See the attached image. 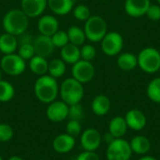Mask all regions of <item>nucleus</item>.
<instances>
[{"label":"nucleus","mask_w":160,"mask_h":160,"mask_svg":"<svg viewBox=\"0 0 160 160\" xmlns=\"http://www.w3.org/2000/svg\"><path fill=\"white\" fill-rule=\"evenodd\" d=\"M36 98L42 103L50 104L55 100L59 93V86L56 79L50 75L39 76L34 84Z\"/></svg>","instance_id":"nucleus-1"},{"label":"nucleus","mask_w":160,"mask_h":160,"mask_svg":"<svg viewBox=\"0 0 160 160\" xmlns=\"http://www.w3.org/2000/svg\"><path fill=\"white\" fill-rule=\"evenodd\" d=\"M29 23V18L22 9H11L3 18V28L6 33L13 36H21L25 33Z\"/></svg>","instance_id":"nucleus-2"},{"label":"nucleus","mask_w":160,"mask_h":160,"mask_svg":"<svg viewBox=\"0 0 160 160\" xmlns=\"http://www.w3.org/2000/svg\"><path fill=\"white\" fill-rule=\"evenodd\" d=\"M60 96L62 101L68 106L76 103H80L84 95V89L82 83L75 80L74 78L66 79L60 86Z\"/></svg>","instance_id":"nucleus-3"},{"label":"nucleus","mask_w":160,"mask_h":160,"mask_svg":"<svg viewBox=\"0 0 160 160\" xmlns=\"http://www.w3.org/2000/svg\"><path fill=\"white\" fill-rule=\"evenodd\" d=\"M137 58L138 66L146 73L153 74L160 69V52L156 48L146 47L142 49Z\"/></svg>","instance_id":"nucleus-4"},{"label":"nucleus","mask_w":160,"mask_h":160,"mask_svg":"<svg viewBox=\"0 0 160 160\" xmlns=\"http://www.w3.org/2000/svg\"><path fill=\"white\" fill-rule=\"evenodd\" d=\"M83 31L86 38L92 42H99L107 34V22L98 15H91L85 21Z\"/></svg>","instance_id":"nucleus-5"},{"label":"nucleus","mask_w":160,"mask_h":160,"mask_svg":"<svg viewBox=\"0 0 160 160\" xmlns=\"http://www.w3.org/2000/svg\"><path fill=\"white\" fill-rule=\"evenodd\" d=\"M132 154L129 142L122 138L108 144L106 150L107 160H130Z\"/></svg>","instance_id":"nucleus-6"},{"label":"nucleus","mask_w":160,"mask_h":160,"mask_svg":"<svg viewBox=\"0 0 160 160\" xmlns=\"http://www.w3.org/2000/svg\"><path fill=\"white\" fill-rule=\"evenodd\" d=\"M0 67L2 70L9 76H19L24 72L26 68L25 61L20 57L18 53L4 54L0 60Z\"/></svg>","instance_id":"nucleus-7"},{"label":"nucleus","mask_w":160,"mask_h":160,"mask_svg":"<svg viewBox=\"0 0 160 160\" xmlns=\"http://www.w3.org/2000/svg\"><path fill=\"white\" fill-rule=\"evenodd\" d=\"M124 47L123 37L117 32H107L101 40V50L108 56H115L119 54Z\"/></svg>","instance_id":"nucleus-8"},{"label":"nucleus","mask_w":160,"mask_h":160,"mask_svg":"<svg viewBox=\"0 0 160 160\" xmlns=\"http://www.w3.org/2000/svg\"><path fill=\"white\" fill-rule=\"evenodd\" d=\"M72 78L80 82L81 83H86L93 80L95 76V68L90 61L79 60L73 64L71 68Z\"/></svg>","instance_id":"nucleus-9"},{"label":"nucleus","mask_w":160,"mask_h":160,"mask_svg":"<svg viewBox=\"0 0 160 160\" xmlns=\"http://www.w3.org/2000/svg\"><path fill=\"white\" fill-rule=\"evenodd\" d=\"M102 142V136L96 128L85 129L81 136V145L84 151L96 152Z\"/></svg>","instance_id":"nucleus-10"},{"label":"nucleus","mask_w":160,"mask_h":160,"mask_svg":"<svg viewBox=\"0 0 160 160\" xmlns=\"http://www.w3.org/2000/svg\"><path fill=\"white\" fill-rule=\"evenodd\" d=\"M46 115L52 122H62L68 117V105L64 101H52L49 104Z\"/></svg>","instance_id":"nucleus-11"},{"label":"nucleus","mask_w":160,"mask_h":160,"mask_svg":"<svg viewBox=\"0 0 160 160\" xmlns=\"http://www.w3.org/2000/svg\"><path fill=\"white\" fill-rule=\"evenodd\" d=\"M33 47L35 50V54L44 58L49 57L52 53L55 48L52 41L51 37L40 35V34L34 38Z\"/></svg>","instance_id":"nucleus-12"},{"label":"nucleus","mask_w":160,"mask_h":160,"mask_svg":"<svg viewBox=\"0 0 160 160\" xmlns=\"http://www.w3.org/2000/svg\"><path fill=\"white\" fill-rule=\"evenodd\" d=\"M48 6V0H22L21 9L28 18H37L44 12Z\"/></svg>","instance_id":"nucleus-13"},{"label":"nucleus","mask_w":160,"mask_h":160,"mask_svg":"<svg viewBox=\"0 0 160 160\" xmlns=\"http://www.w3.org/2000/svg\"><path fill=\"white\" fill-rule=\"evenodd\" d=\"M150 5V0H126L124 7L128 16L139 18L146 14V11Z\"/></svg>","instance_id":"nucleus-14"},{"label":"nucleus","mask_w":160,"mask_h":160,"mask_svg":"<svg viewBox=\"0 0 160 160\" xmlns=\"http://www.w3.org/2000/svg\"><path fill=\"white\" fill-rule=\"evenodd\" d=\"M125 120L127 122L128 128L136 131L143 129L147 124V119L145 114L138 109L129 110L126 113Z\"/></svg>","instance_id":"nucleus-15"},{"label":"nucleus","mask_w":160,"mask_h":160,"mask_svg":"<svg viewBox=\"0 0 160 160\" xmlns=\"http://www.w3.org/2000/svg\"><path fill=\"white\" fill-rule=\"evenodd\" d=\"M38 29L40 35L52 37L59 30L58 20L52 15H42L38 22Z\"/></svg>","instance_id":"nucleus-16"},{"label":"nucleus","mask_w":160,"mask_h":160,"mask_svg":"<svg viewBox=\"0 0 160 160\" xmlns=\"http://www.w3.org/2000/svg\"><path fill=\"white\" fill-rule=\"evenodd\" d=\"M75 146V138L68 133L60 134L53 139L52 147L55 152L59 154H66L70 152Z\"/></svg>","instance_id":"nucleus-17"},{"label":"nucleus","mask_w":160,"mask_h":160,"mask_svg":"<svg viewBox=\"0 0 160 160\" xmlns=\"http://www.w3.org/2000/svg\"><path fill=\"white\" fill-rule=\"evenodd\" d=\"M129 144H130L132 153L140 155V156H143L147 154L151 149L150 140L147 137L142 136V135H138L132 138Z\"/></svg>","instance_id":"nucleus-18"},{"label":"nucleus","mask_w":160,"mask_h":160,"mask_svg":"<svg viewBox=\"0 0 160 160\" xmlns=\"http://www.w3.org/2000/svg\"><path fill=\"white\" fill-rule=\"evenodd\" d=\"M128 128L125 120V117H122V116L113 117L109 124V132L115 139L123 138L126 135Z\"/></svg>","instance_id":"nucleus-19"},{"label":"nucleus","mask_w":160,"mask_h":160,"mask_svg":"<svg viewBox=\"0 0 160 160\" xmlns=\"http://www.w3.org/2000/svg\"><path fill=\"white\" fill-rule=\"evenodd\" d=\"M61 59L67 64H75L81 60V52L79 46L71 43H68L63 48H61Z\"/></svg>","instance_id":"nucleus-20"},{"label":"nucleus","mask_w":160,"mask_h":160,"mask_svg":"<svg viewBox=\"0 0 160 160\" xmlns=\"http://www.w3.org/2000/svg\"><path fill=\"white\" fill-rule=\"evenodd\" d=\"M91 108L96 115L103 116L107 114L111 109V100L104 95H98L93 99Z\"/></svg>","instance_id":"nucleus-21"},{"label":"nucleus","mask_w":160,"mask_h":160,"mask_svg":"<svg viewBox=\"0 0 160 160\" xmlns=\"http://www.w3.org/2000/svg\"><path fill=\"white\" fill-rule=\"evenodd\" d=\"M18 39L16 36L4 33L0 36V52L3 54L14 53L18 48Z\"/></svg>","instance_id":"nucleus-22"},{"label":"nucleus","mask_w":160,"mask_h":160,"mask_svg":"<svg viewBox=\"0 0 160 160\" xmlns=\"http://www.w3.org/2000/svg\"><path fill=\"white\" fill-rule=\"evenodd\" d=\"M74 3V0H48V7L54 14L66 15L72 10Z\"/></svg>","instance_id":"nucleus-23"},{"label":"nucleus","mask_w":160,"mask_h":160,"mask_svg":"<svg viewBox=\"0 0 160 160\" xmlns=\"http://www.w3.org/2000/svg\"><path fill=\"white\" fill-rule=\"evenodd\" d=\"M117 66L125 71L133 70L138 66V58L131 52H122L117 58Z\"/></svg>","instance_id":"nucleus-24"},{"label":"nucleus","mask_w":160,"mask_h":160,"mask_svg":"<svg viewBox=\"0 0 160 160\" xmlns=\"http://www.w3.org/2000/svg\"><path fill=\"white\" fill-rule=\"evenodd\" d=\"M48 65L49 62L46 58L38 55H35L29 60V68L31 71L38 76L46 75V73H48Z\"/></svg>","instance_id":"nucleus-25"},{"label":"nucleus","mask_w":160,"mask_h":160,"mask_svg":"<svg viewBox=\"0 0 160 160\" xmlns=\"http://www.w3.org/2000/svg\"><path fill=\"white\" fill-rule=\"evenodd\" d=\"M67 33H68L69 43L80 47L81 45H82L85 42L86 36H85L83 29H82L81 27L76 26V25L70 26Z\"/></svg>","instance_id":"nucleus-26"},{"label":"nucleus","mask_w":160,"mask_h":160,"mask_svg":"<svg viewBox=\"0 0 160 160\" xmlns=\"http://www.w3.org/2000/svg\"><path fill=\"white\" fill-rule=\"evenodd\" d=\"M66 63L62 59H52L48 65V75L54 79L62 77L66 72Z\"/></svg>","instance_id":"nucleus-27"},{"label":"nucleus","mask_w":160,"mask_h":160,"mask_svg":"<svg viewBox=\"0 0 160 160\" xmlns=\"http://www.w3.org/2000/svg\"><path fill=\"white\" fill-rule=\"evenodd\" d=\"M146 94L150 100L155 103H160V77L153 79L149 82Z\"/></svg>","instance_id":"nucleus-28"},{"label":"nucleus","mask_w":160,"mask_h":160,"mask_svg":"<svg viewBox=\"0 0 160 160\" xmlns=\"http://www.w3.org/2000/svg\"><path fill=\"white\" fill-rule=\"evenodd\" d=\"M15 90L13 85L7 81H0V102H8L14 97Z\"/></svg>","instance_id":"nucleus-29"},{"label":"nucleus","mask_w":160,"mask_h":160,"mask_svg":"<svg viewBox=\"0 0 160 160\" xmlns=\"http://www.w3.org/2000/svg\"><path fill=\"white\" fill-rule=\"evenodd\" d=\"M51 38L55 48H63L65 45L69 43L68 33L64 30H57Z\"/></svg>","instance_id":"nucleus-30"},{"label":"nucleus","mask_w":160,"mask_h":160,"mask_svg":"<svg viewBox=\"0 0 160 160\" xmlns=\"http://www.w3.org/2000/svg\"><path fill=\"white\" fill-rule=\"evenodd\" d=\"M18 54L24 61L30 60L33 56H35V50L33 47V43H23L19 45Z\"/></svg>","instance_id":"nucleus-31"},{"label":"nucleus","mask_w":160,"mask_h":160,"mask_svg":"<svg viewBox=\"0 0 160 160\" xmlns=\"http://www.w3.org/2000/svg\"><path fill=\"white\" fill-rule=\"evenodd\" d=\"M83 116L84 111L81 103H76L68 106V117L70 118V120L81 121L83 118Z\"/></svg>","instance_id":"nucleus-32"},{"label":"nucleus","mask_w":160,"mask_h":160,"mask_svg":"<svg viewBox=\"0 0 160 160\" xmlns=\"http://www.w3.org/2000/svg\"><path fill=\"white\" fill-rule=\"evenodd\" d=\"M73 15L74 17L79 20V21H86L90 18L91 12L90 9L87 6L85 5H78L74 8L73 10Z\"/></svg>","instance_id":"nucleus-33"},{"label":"nucleus","mask_w":160,"mask_h":160,"mask_svg":"<svg viewBox=\"0 0 160 160\" xmlns=\"http://www.w3.org/2000/svg\"><path fill=\"white\" fill-rule=\"evenodd\" d=\"M80 52H81V59L85 60V61H90V62H91V60H93L95 58V56L97 54L96 48L90 44L83 45L80 49Z\"/></svg>","instance_id":"nucleus-34"},{"label":"nucleus","mask_w":160,"mask_h":160,"mask_svg":"<svg viewBox=\"0 0 160 160\" xmlns=\"http://www.w3.org/2000/svg\"><path fill=\"white\" fill-rule=\"evenodd\" d=\"M66 130L67 133L72 137H77L78 135L81 134L82 132V126L80 121H76V120H69L67 124L66 127Z\"/></svg>","instance_id":"nucleus-35"},{"label":"nucleus","mask_w":160,"mask_h":160,"mask_svg":"<svg viewBox=\"0 0 160 160\" xmlns=\"http://www.w3.org/2000/svg\"><path fill=\"white\" fill-rule=\"evenodd\" d=\"M13 137V129L8 124H0V142H9Z\"/></svg>","instance_id":"nucleus-36"},{"label":"nucleus","mask_w":160,"mask_h":160,"mask_svg":"<svg viewBox=\"0 0 160 160\" xmlns=\"http://www.w3.org/2000/svg\"><path fill=\"white\" fill-rule=\"evenodd\" d=\"M151 21H159L160 20V6L158 5H150L145 14Z\"/></svg>","instance_id":"nucleus-37"},{"label":"nucleus","mask_w":160,"mask_h":160,"mask_svg":"<svg viewBox=\"0 0 160 160\" xmlns=\"http://www.w3.org/2000/svg\"><path fill=\"white\" fill-rule=\"evenodd\" d=\"M76 160H100V158L96 152L83 151L77 157Z\"/></svg>","instance_id":"nucleus-38"},{"label":"nucleus","mask_w":160,"mask_h":160,"mask_svg":"<svg viewBox=\"0 0 160 160\" xmlns=\"http://www.w3.org/2000/svg\"><path fill=\"white\" fill-rule=\"evenodd\" d=\"M115 140V138L108 131L107 133H105L103 136H102V141H104L107 144H110L111 142H112L113 141Z\"/></svg>","instance_id":"nucleus-39"},{"label":"nucleus","mask_w":160,"mask_h":160,"mask_svg":"<svg viewBox=\"0 0 160 160\" xmlns=\"http://www.w3.org/2000/svg\"><path fill=\"white\" fill-rule=\"evenodd\" d=\"M139 160H158L157 158L151 157V156H143L142 158H141Z\"/></svg>","instance_id":"nucleus-40"},{"label":"nucleus","mask_w":160,"mask_h":160,"mask_svg":"<svg viewBox=\"0 0 160 160\" xmlns=\"http://www.w3.org/2000/svg\"><path fill=\"white\" fill-rule=\"evenodd\" d=\"M8 160H23L22 158H21L20 157H11L9 158Z\"/></svg>","instance_id":"nucleus-41"},{"label":"nucleus","mask_w":160,"mask_h":160,"mask_svg":"<svg viewBox=\"0 0 160 160\" xmlns=\"http://www.w3.org/2000/svg\"><path fill=\"white\" fill-rule=\"evenodd\" d=\"M2 80V72L0 71V81Z\"/></svg>","instance_id":"nucleus-42"},{"label":"nucleus","mask_w":160,"mask_h":160,"mask_svg":"<svg viewBox=\"0 0 160 160\" xmlns=\"http://www.w3.org/2000/svg\"><path fill=\"white\" fill-rule=\"evenodd\" d=\"M157 1H158V2L159 3V5H160V0H157Z\"/></svg>","instance_id":"nucleus-43"},{"label":"nucleus","mask_w":160,"mask_h":160,"mask_svg":"<svg viewBox=\"0 0 160 160\" xmlns=\"http://www.w3.org/2000/svg\"><path fill=\"white\" fill-rule=\"evenodd\" d=\"M0 160H3V158H1V157H0Z\"/></svg>","instance_id":"nucleus-44"},{"label":"nucleus","mask_w":160,"mask_h":160,"mask_svg":"<svg viewBox=\"0 0 160 160\" xmlns=\"http://www.w3.org/2000/svg\"><path fill=\"white\" fill-rule=\"evenodd\" d=\"M38 160H43V159H38Z\"/></svg>","instance_id":"nucleus-45"}]
</instances>
